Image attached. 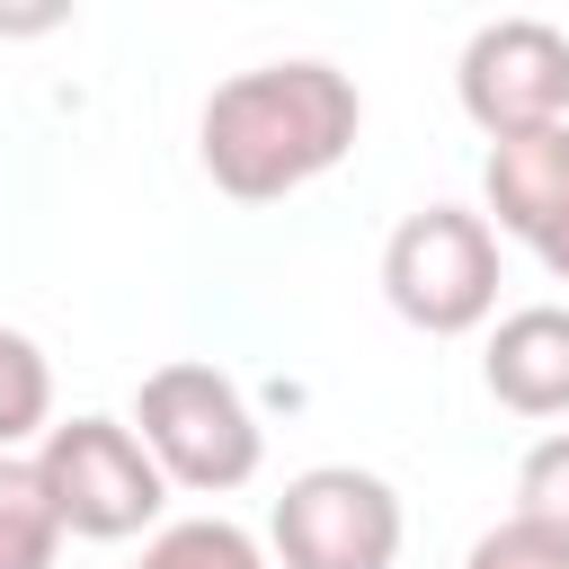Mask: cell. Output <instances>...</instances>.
Here are the masks:
<instances>
[{
  "instance_id": "3957f363",
  "label": "cell",
  "mask_w": 569,
  "mask_h": 569,
  "mask_svg": "<svg viewBox=\"0 0 569 569\" xmlns=\"http://www.w3.org/2000/svg\"><path fill=\"white\" fill-rule=\"evenodd\" d=\"M382 293L409 329L462 338L498 311V231L471 204H418L382 240Z\"/></svg>"
},
{
  "instance_id": "9c48e42d",
  "label": "cell",
  "mask_w": 569,
  "mask_h": 569,
  "mask_svg": "<svg viewBox=\"0 0 569 569\" xmlns=\"http://www.w3.org/2000/svg\"><path fill=\"white\" fill-rule=\"evenodd\" d=\"M62 560V516L36 480V462L0 453V569H53Z\"/></svg>"
},
{
  "instance_id": "30bf717a",
  "label": "cell",
  "mask_w": 569,
  "mask_h": 569,
  "mask_svg": "<svg viewBox=\"0 0 569 569\" xmlns=\"http://www.w3.org/2000/svg\"><path fill=\"white\" fill-rule=\"evenodd\" d=\"M53 427V365L27 329H0V453H18L27 436L44 445Z\"/></svg>"
},
{
  "instance_id": "277c9868",
  "label": "cell",
  "mask_w": 569,
  "mask_h": 569,
  "mask_svg": "<svg viewBox=\"0 0 569 569\" xmlns=\"http://www.w3.org/2000/svg\"><path fill=\"white\" fill-rule=\"evenodd\" d=\"M36 480H44V498H53L71 542H133V533L160 525V498H169L160 462L142 453V436L124 418H62V427H44Z\"/></svg>"
},
{
  "instance_id": "7c38bea8",
  "label": "cell",
  "mask_w": 569,
  "mask_h": 569,
  "mask_svg": "<svg viewBox=\"0 0 569 569\" xmlns=\"http://www.w3.org/2000/svg\"><path fill=\"white\" fill-rule=\"evenodd\" d=\"M516 516L569 542V427H560V436H542V445L516 462Z\"/></svg>"
},
{
  "instance_id": "4fadbf2b",
  "label": "cell",
  "mask_w": 569,
  "mask_h": 569,
  "mask_svg": "<svg viewBox=\"0 0 569 569\" xmlns=\"http://www.w3.org/2000/svg\"><path fill=\"white\" fill-rule=\"evenodd\" d=\"M462 569H569V542L542 533V525H525V516H507V525H489L462 551Z\"/></svg>"
},
{
  "instance_id": "7a4b0ae2",
  "label": "cell",
  "mask_w": 569,
  "mask_h": 569,
  "mask_svg": "<svg viewBox=\"0 0 569 569\" xmlns=\"http://www.w3.org/2000/svg\"><path fill=\"white\" fill-rule=\"evenodd\" d=\"M133 436H142V453L160 462V480H169V489H196V498H222V489L258 480V453H267V427H258V409L240 400V382H231L222 365H196V356L142 373V391H133Z\"/></svg>"
},
{
  "instance_id": "8fae6325",
  "label": "cell",
  "mask_w": 569,
  "mask_h": 569,
  "mask_svg": "<svg viewBox=\"0 0 569 569\" xmlns=\"http://www.w3.org/2000/svg\"><path fill=\"white\" fill-rule=\"evenodd\" d=\"M133 569H267V551L231 516H187V525H160Z\"/></svg>"
},
{
  "instance_id": "5bb4252c",
  "label": "cell",
  "mask_w": 569,
  "mask_h": 569,
  "mask_svg": "<svg viewBox=\"0 0 569 569\" xmlns=\"http://www.w3.org/2000/svg\"><path fill=\"white\" fill-rule=\"evenodd\" d=\"M71 9L80 0H0V44H36V36L71 27Z\"/></svg>"
},
{
  "instance_id": "ba28073f",
  "label": "cell",
  "mask_w": 569,
  "mask_h": 569,
  "mask_svg": "<svg viewBox=\"0 0 569 569\" xmlns=\"http://www.w3.org/2000/svg\"><path fill=\"white\" fill-rule=\"evenodd\" d=\"M480 196H489V231H516L525 249L542 231L569 222V124H542V133H507L489 142V169H480Z\"/></svg>"
},
{
  "instance_id": "5b68a950",
  "label": "cell",
  "mask_w": 569,
  "mask_h": 569,
  "mask_svg": "<svg viewBox=\"0 0 569 569\" xmlns=\"http://www.w3.org/2000/svg\"><path fill=\"white\" fill-rule=\"evenodd\" d=\"M400 489L382 471L356 462H311L284 480L276 516H267V551L276 569H391L400 560Z\"/></svg>"
},
{
  "instance_id": "9a60e30c",
  "label": "cell",
  "mask_w": 569,
  "mask_h": 569,
  "mask_svg": "<svg viewBox=\"0 0 569 569\" xmlns=\"http://www.w3.org/2000/svg\"><path fill=\"white\" fill-rule=\"evenodd\" d=\"M533 258H542V267L569 284V222H560V231H542V240H533Z\"/></svg>"
},
{
  "instance_id": "6da1fadb",
  "label": "cell",
  "mask_w": 569,
  "mask_h": 569,
  "mask_svg": "<svg viewBox=\"0 0 569 569\" xmlns=\"http://www.w3.org/2000/svg\"><path fill=\"white\" fill-rule=\"evenodd\" d=\"M365 98L338 62H258L196 116V160L231 204H276L356 151Z\"/></svg>"
},
{
  "instance_id": "8992f818",
  "label": "cell",
  "mask_w": 569,
  "mask_h": 569,
  "mask_svg": "<svg viewBox=\"0 0 569 569\" xmlns=\"http://www.w3.org/2000/svg\"><path fill=\"white\" fill-rule=\"evenodd\" d=\"M453 98L489 142L569 124V36L551 18H489L453 62Z\"/></svg>"
},
{
  "instance_id": "52a82bcc",
  "label": "cell",
  "mask_w": 569,
  "mask_h": 569,
  "mask_svg": "<svg viewBox=\"0 0 569 569\" xmlns=\"http://www.w3.org/2000/svg\"><path fill=\"white\" fill-rule=\"evenodd\" d=\"M480 382L516 418H569V302H525L489 329Z\"/></svg>"
}]
</instances>
